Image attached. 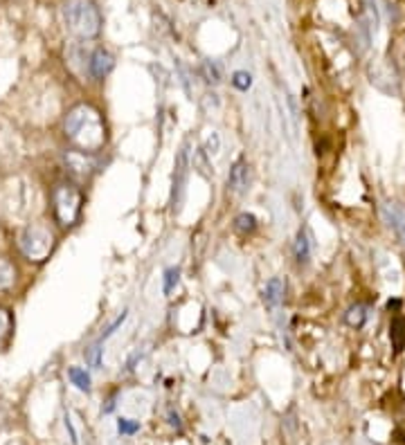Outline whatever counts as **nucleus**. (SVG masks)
<instances>
[{
	"instance_id": "nucleus-4",
	"label": "nucleus",
	"mask_w": 405,
	"mask_h": 445,
	"mask_svg": "<svg viewBox=\"0 0 405 445\" xmlns=\"http://www.w3.org/2000/svg\"><path fill=\"white\" fill-rule=\"evenodd\" d=\"M21 252L25 254L29 261L34 264H41L54 248V234L50 232V227L41 225V222H34V225L25 227V232L21 234Z\"/></svg>"
},
{
	"instance_id": "nucleus-12",
	"label": "nucleus",
	"mask_w": 405,
	"mask_h": 445,
	"mask_svg": "<svg viewBox=\"0 0 405 445\" xmlns=\"http://www.w3.org/2000/svg\"><path fill=\"white\" fill-rule=\"evenodd\" d=\"M390 340H392V348L396 353H401L405 348V317L396 315L390 322Z\"/></svg>"
},
{
	"instance_id": "nucleus-17",
	"label": "nucleus",
	"mask_w": 405,
	"mask_h": 445,
	"mask_svg": "<svg viewBox=\"0 0 405 445\" xmlns=\"http://www.w3.org/2000/svg\"><path fill=\"white\" fill-rule=\"evenodd\" d=\"M101 353H104V348H101V342H95V344H90L84 351V357H86V362H88L93 369H99L101 367Z\"/></svg>"
},
{
	"instance_id": "nucleus-23",
	"label": "nucleus",
	"mask_w": 405,
	"mask_h": 445,
	"mask_svg": "<svg viewBox=\"0 0 405 445\" xmlns=\"http://www.w3.org/2000/svg\"><path fill=\"white\" fill-rule=\"evenodd\" d=\"M217 151H219V135L214 133L212 138L208 140V153H217Z\"/></svg>"
},
{
	"instance_id": "nucleus-8",
	"label": "nucleus",
	"mask_w": 405,
	"mask_h": 445,
	"mask_svg": "<svg viewBox=\"0 0 405 445\" xmlns=\"http://www.w3.org/2000/svg\"><path fill=\"white\" fill-rule=\"evenodd\" d=\"M383 216L390 229L405 243V205L403 203H387L383 207Z\"/></svg>"
},
{
	"instance_id": "nucleus-16",
	"label": "nucleus",
	"mask_w": 405,
	"mask_h": 445,
	"mask_svg": "<svg viewBox=\"0 0 405 445\" xmlns=\"http://www.w3.org/2000/svg\"><path fill=\"white\" fill-rule=\"evenodd\" d=\"M367 317H369V313H367V308L365 306H352L349 308V313H347V324L349 327H354V329H360V327H365V322H367Z\"/></svg>"
},
{
	"instance_id": "nucleus-14",
	"label": "nucleus",
	"mask_w": 405,
	"mask_h": 445,
	"mask_svg": "<svg viewBox=\"0 0 405 445\" xmlns=\"http://www.w3.org/2000/svg\"><path fill=\"white\" fill-rule=\"evenodd\" d=\"M14 333V315L10 308H0V348L10 342Z\"/></svg>"
},
{
	"instance_id": "nucleus-24",
	"label": "nucleus",
	"mask_w": 405,
	"mask_h": 445,
	"mask_svg": "<svg viewBox=\"0 0 405 445\" xmlns=\"http://www.w3.org/2000/svg\"><path fill=\"white\" fill-rule=\"evenodd\" d=\"M169 423H171V427H176L178 432L182 430V425H180V416H178L173 409H169Z\"/></svg>"
},
{
	"instance_id": "nucleus-3",
	"label": "nucleus",
	"mask_w": 405,
	"mask_h": 445,
	"mask_svg": "<svg viewBox=\"0 0 405 445\" xmlns=\"http://www.w3.org/2000/svg\"><path fill=\"white\" fill-rule=\"evenodd\" d=\"M84 212V192L75 180H59L52 187V214L57 225L75 227Z\"/></svg>"
},
{
	"instance_id": "nucleus-1",
	"label": "nucleus",
	"mask_w": 405,
	"mask_h": 445,
	"mask_svg": "<svg viewBox=\"0 0 405 445\" xmlns=\"http://www.w3.org/2000/svg\"><path fill=\"white\" fill-rule=\"evenodd\" d=\"M63 135L70 144L75 147V151L82 153H99L106 147V122L104 115L97 106L82 101V104L73 106L66 113L63 119Z\"/></svg>"
},
{
	"instance_id": "nucleus-9",
	"label": "nucleus",
	"mask_w": 405,
	"mask_h": 445,
	"mask_svg": "<svg viewBox=\"0 0 405 445\" xmlns=\"http://www.w3.org/2000/svg\"><path fill=\"white\" fill-rule=\"evenodd\" d=\"M284 292H286V283L284 279H280V277H273L268 283H266V288H264V304L273 311V308H277L284 301Z\"/></svg>"
},
{
	"instance_id": "nucleus-6",
	"label": "nucleus",
	"mask_w": 405,
	"mask_h": 445,
	"mask_svg": "<svg viewBox=\"0 0 405 445\" xmlns=\"http://www.w3.org/2000/svg\"><path fill=\"white\" fill-rule=\"evenodd\" d=\"M115 68V59H113V54H110L108 50H104V47H97L93 54H90V59H88V73L90 77L95 79V81H104V79L110 75V70Z\"/></svg>"
},
{
	"instance_id": "nucleus-15",
	"label": "nucleus",
	"mask_w": 405,
	"mask_h": 445,
	"mask_svg": "<svg viewBox=\"0 0 405 445\" xmlns=\"http://www.w3.org/2000/svg\"><path fill=\"white\" fill-rule=\"evenodd\" d=\"M234 229H236V232H241V234H252V232H255V229H257L255 214H248V212L239 214V216L234 218Z\"/></svg>"
},
{
	"instance_id": "nucleus-18",
	"label": "nucleus",
	"mask_w": 405,
	"mask_h": 445,
	"mask_svg": "<svg viewBox=\"0 0 405 445\" xmlns=\"http://www.w3.org/2000/svg\"><path fill=\"white\" fill-rule=\"evenodd\" d=\"M117 432L124 434V436H133L140 432V420H133V418H117Z\"/></svg>"
},
{
	"instance_id": "nucleus-10",
	"label": "nucleus",
	"mask_w": 405,
	"mask_h": 445,
	"mask_svg": "<svg viewBox=\"0 0 405 445\" xmlns=\"http://www.w3.org/2000/svg\"><path fill=\"white\" fill-rule=\"evenodd\" d=\"M16 275H19V270H16L14 261L10 257H5V254H0V295L14 288Z\"/></svg>"
},
{
	"instance_id": "nucleus-11",
	"label": "nucleus",
	"mask_w": 405,
	"mask_h": 445,
	"mask_svg": "<svg viewBox=\"0 0 405 445\" xmlns=\"http://www.w3.org/2000/svg\"><path fill=\"white\" fill-rule=\"evenodd\" d=\"M311 250H313V243H311V234H308V229H299L297 232V238H295V261L299 266L308 264V259H311Z\"/></svg>"
},
{
	"instance_id": "nucleus-5",
	"label": "nucleus",
	"mask_w": 405,
	"mask_h": 445,
	"mask_svg": "<svg viewBox=\"0 0 405 445\" xmlns=\"http://www.w3.org/2000/svg\"><path fill=\"white\" fill-rule=\"evenodd\" d=\"M173 187H171V205L173 209L182 203V196H185V187H187V173H189V149L182 147L180 153L176 155V166H173Z\"/></svg>"
},
{
	"instance_id": "nucleus-20",
	"label": "nucleus",
	"mask_w": 405,
	"mask_h": 445,
	"mask_svg": "<svg viewBox=\"0 0 405 445\" xmlns=\"http://www.w3.org/2000/svg\"><path fill=\"white\" fill-rule=\"evenodd\" d=\"M180 283V270L178 268H169L164 272V295L176 290V285Z\"/></svg>"
},
{
	"instance_id": "nucleus-21",
	"label": "nucleus",
	"mask_w": 405,
	"mask_h": 445,
	"mask_svg": "<svg viewBox=\"0 0 405 445\" xmlns=\"http://www.w3.org/2000/svg\"><path fill=\"white\" fill-rule=\"evenodd\" d=\"M203 75H205V81H208V84H214V86H217V84L221 81L219 68L214 66L212 61H205V63H203Z\"/></svg>"
},
{
	"instance_id": "nucleus-25",
	"label": "nucleus",
	"mask_w": 405,
	"mask_h": 445,
	"mask_svg": "<svg viewBox=\"0 0 405 445\" xmlns=\"http://www.w3.org/2000/svg\"><path fill=\"white\" fill-rule=\"evenodd\" d=\"M66 430L70 432V441H73V443L77 445V443H79V441H77V432H75V427H73V423H70V418H68V416H66Z\"/></svg>"
},
{
	"instance_id": "nucleus-13",
	"label": "nucleus",
	"mask_w": 405,
	"mask_h": 445,
	"mask_svg": "<svg viewBox=\"0 0 405 445\" xmlns=\"http://www.w3.org/2000/svg\"><path fill=\"white\" fill-rule=\"evenodd\" d=\"M68 378H70V383H73L79 392H84V394H90V389H93V378H90V373L82 369V367H70L68 369Z\"/></svg>"
},
{
	"instance_id": "nucleus-2",
	"label": "nucleus",
	"mask_w": 405,
	"mask_h": 445,
	"mask_svg": "<svg viewBox=\"0 0 405 445\" xmlns=\"http://www.w3.org/2000/svg\"><path fill=\"white\" fill-rule=\"evenodd\" d=\"M61 16L66 29L82 41H90V38H97L101 34L104 18H101V12L95 5V0H66Z\"/></svg>"
},
{
	"instance_id": "nucleus-7",
	"label": "nucleus",
	"mask_w": 405,
	"mask_h": 445,
	"mask_svg": "<svg viewBox=\"0 0 405 445\" xmlns=\"http://www.w3.org/2000/svg\"><path fill=\"white\" fill-rule=\"evenodd\" d=\"M250 166L248 162L239 157L232 166H230V173H228V192L232 194H245L248 192V182H250Z\"/></svg>"
},
{
	"instance_id": "nucleus-19",
	"label": "nucleus",
	"mask_w": 405,
	"mask_h": 445,
	"mask_svg": "<svg viewBox=\"0 0 405 445\" xmlns=\"http://www.w3.org/2000/svg\"><path fill=\"white\" fill-rule=\"evenodd\" d=\"M232 86L236 90H250V86H252V75L250 73H245V70H236V73L232 75Z\"/></svg>"
},
{
	"instance_id": "nucleus-22",
	"label": "nucleus",
	"mask_w": 405,
	"mask_h": 445,
	"mask_svg": "<svg viewBox=\"0 0 405 445\" xmlns=\"http://www.w3.org/2000/svg\"><path fill=\"white\" fill-rule=\"evenodd\" d=\"M124 322H126V311H124L122 315H117V320H115L113 324H110V327H108V329H106L104 333H101V335H99V340H97V342H104V340H108V338H110V335H113V333H115L117 329H120V327H122V324H124Z\"/></svg>"
}]
</instances>
